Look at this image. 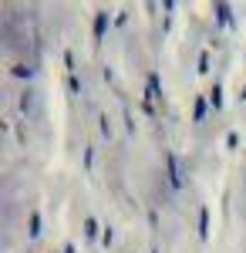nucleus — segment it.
Wrapping results in <instances>:
<instances>
[{
	"instance_id": "nucleus-1",
	"label": "nucleus",
	"mask_w": 246,
	"mask_h": 253,
	"mask_svg": "<svg viewBox=\"0 0 246 253\" xmlns=\"http://www.w3.org/2000/svg\"><path fill=\"white\" fill-rule=\"evenodd\" d=\"M169 179H172V186H179L182 179H179V166H175V156H169Z\"/></svg>"
},
{
	"instance_id": "nucleus-2",
	"label": "nucleus",
	"mask_w": 246,
	"mask_h": 253,
	"mask_svg": "<svg viewBox=\"0 0 246 253\" xmlns=\"http://www.w3.org/2000/svg\"><path fill=\"white\" fill-rule=\"evenodd\" d=\"M105 20H108L105 14H98V20H95V31H98V38H101V31H105Z\"/></svg>"
}]
</instances>
